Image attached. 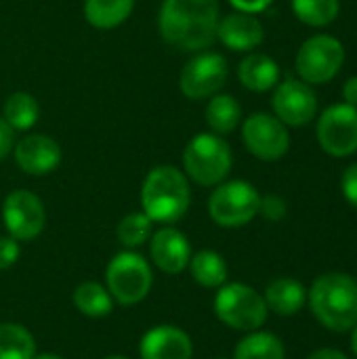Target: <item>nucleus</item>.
Returning a JSON list of instances; mask_svg holds the SVG:
<instances>
[{
	"label": "nucleus",
	"mask_w": 357,
	"mask_h": 359,
	"mask_svg": "<svg viewBox=\"0 0 357 359\" xmlns=\"http://www.w3.org/2000/svg\"><path fill=\"white\" fill-rule=\"evenodd\" d=\"M339 0H292V11L295 15L314 27L328 25L337 19L339 15Z\"/></svg>",
	"instance_id": "obj_27"
},
{
	"label": "nucleus",
	"mask_w": 357,
	"mask_h": 359,
	"mask_svg": "<svg viewBox=\"0 0 357 359\" xmlns=\"http://www.w3.org/2000/svg\"><path fill=\"white\" fill-rule=\"evenodd\" d=\"M36 341L19 324H0V359H34Z\"/></svg>",
	"instance_id": "obj_25"
},
{
	"label": "nucleus",
	"mask_w": 357,
	"mask_h": 359,
	"mask_svg": "<svg viewBox=\"0 0 357 359\" xmlns=\"http://www.w3.org/2000/svg\"><path fill=\"white\" fill-rule=\"evenodd\" d=\"M107 290L112 299L120 305H137L141 303L154 284L149 263L137 252H120L116 255L105 271Z\"/></svg>",
	"instance_id": "obj_5"
},
{
	"label": "nucleus",
	"mask_w": 357,
	"mask_h": 359,
	"mask_svg": "<svg viewBox=\"0 0 357 359\" xmlns=\"http://www.w3.org/2000/svg\"><path fill=\"white\" fill-rule=\"evenodd\" d=\"M187 177L175 166H158L149 170L141 187L143 212L154 223H175L189 208Z\"/></svg>",
	"instance_id": "obj_2"
},
{
	"label": "nucleus",
	"mask_w": 357,
	"mask_h": 359,
	"mask_svg": "<svg viewBox=\"0 0 357 359\" xmlns=\"http://www.w3.org/2000/svg\"><path fill=\"white\" fill-rule=\"evenodd\" d=\"M162 38L179 50H202L217 40V0H164L158 17Z\"/></svg>",
	"instance_id": "obj_1"
},
{
	"label": "nucleus",
	"mask_w": 357,
	"mask_h": 359,
	"mask_svg": "<svg viewBox=\"0 0 357 359\" xmlns=\"http://www.w3.org/2000/svg\"><path fill=\"white\" fill-rule=\"evenodd\" d=\"M231 147L225 139L213 133L196 135L183 149L185 175L204 187L219 185L231 170Z\"/></svg>",
	"instance_id": "obj_4"
},
{
	"label": "nucleus",
	"mask_w": 357,
	"mask_h": 359,
	"mask_svg": "<svg viewBox=\"0 0 357 359\" xmlns=\"http://www.w3.org/2000/svg\"><path fill=\"white\" fill-rule=\"evenodd\" d=\"M151 261L164 273H181L191 261L189 240L175 227H162L151 236Z\"/></svg>",
	"instance_id": "obj_15"
},
{
	"label": "nucleus",
	"mask_w": 357,
	"mask_h": 359,
	"mask_svg": "<svg viewBox=\"0 0 357 359\" xmlns=\"http://www.w3.org/2000/svg\"><path fill=\"white\" fill-rule=\"evenodd\" d=\"M238 78L248 90L265 93L278 84L280 67L271 57H267L263 53H252L242 59V63L238 67Z\"/></svg>",
	"instance_id": "obj_18"
},
{
	"label": "nucleus",
	"mask_w": 357,
	"mask_h": 359,
	"mask_svg": "<svg viewBox=\"0 0 357 359\" xmlns=\"http://www.w3.org/2000/svg\"><path fill=\"white\" fill-rule=\"evenodd\" d=\"M135 8V0H84V17L93 27L114 29L124 23Z\"/></svg>",
	"instance_id": "obj_19"
},
{
	"label": "nucleus",
	"mask_w": 357,
	"mask_h": 359,
	"mask_svg": "<svg viewBox=\"0 0 357 359\" xmlns=\"http://www.w3.org/2000/svg\"><path fill=\"white\" fill-rule=\"evenodd\" d=\"M343 99H345L347 105L357 107V76L349 78V80L345 82V86H343Z\"/></svg>",
	"instance_id": "obj_34"
},
{
	"label": "nucleus",
	"mask_w": 357,
	"mask_h": 359,
	"mask_svg": "<svg viewBox=\"0 0 357 359\" xmlns=\"http://www.w3.org/2000/svg\"><path fill=\"white\" fill-rule=\"evenodd\" d=\"M271 105L280 122L290 126H305L316 118L318 97L307 82L288 78L276 88Z\"/></svg>",
	"instance_id": "obj_13"
},
{
	"label": "nucleus",
	"mask_w": 357,
	"mask_h": 359,
	"mask_svg": "<svg viewBox=\"0 0 357 359\" xmlns=\"http://www.w3.org/2000/svg\"><path fill=\"white\" fill-rule=\"evenodd\" d=\"M227 80V61L217 53H200L189 59L179 76L181 93L187 99L200 101L221 90Z\"/></svg>",
	"instance_id": "obj_10"
},
{
	"label": "nucleus",
	"mask_w": 357,
	"mask_h": 359,
	"mask_svg": "<svg viewBox=\"0 0 357 359\" xmlns=\"http://www.w3.org/2000/svg\"><path fill=\"white\" fill-rule=\"evenodd\" d=\"M242 120V107L231 95H213L206 105V122L215 135H229Z\"/></svg>",
	"instance_id": "obj_21"
},
{
	"label": "nucleus",
	"mask_w": 357,
	"mask_h": 359,
	"mask_svg": "<svg viewBox=\"0 0 357 359\" xmlns=\"http://www.w3.org/2000/svg\"><path fill=\"white\" fill-rule=\"evenodd\" d=\"M234 8H238V13H248V15H257L263 13L274 0H229Z\"/></svg>",
	"instance_id": "obj_33"
},
{
	"label": "nucleus",
	"mask_w": 357,
	"mask_h": 359,
	"mask_svg": "<svg viewBox=\"0 0 357 359\" xmlns=\"http://www.w3.org/2000/svg\"><path fill=\"white\" fill-rule=\"evenodd\" d=\"M307 359H347V355H343L337 349H320V351L311 353Z\"/></svg>",
	"instance_id": "obj_35"
},
{
	"label": "nucleus",
	"mask_w": 357,
	"mask_h": 359,
	"mask_svg": "<svg viewBox=\"0 0 357 359\" xmlns=\"http://www.w3.org/2000/svg\"><path fill=\"white\" fill-rule=\"evenodd\" d=\"M341 187H343V196L345 200L357 208V164H351L341 179Z\"/></svg>",
	"instance_id": "obj_31"
},
{
	"label": "nucleus",
	"mask_w": 357,
	"mask_h": 359,
	"mask_svg": "<svg viewBox=\"0 0 357 359\" xmlns=\"http://www.w3.org/2000/svg\"><path fill=\"white\" fill-rule=\"evenodd\" d=\"M21 250H19V244L15 238H0V271L2 269H8L17 263Z\"/></svg>",
	"instance_id": "obj_30"
},
{
	"label": "nucleus",
	"mask_w": 357,
	"mask_h": 359,
	"mask_svg": "<svg viewBox=\"0 0 357 359\" xmlns=\"http://www.w3.org/2000/svg\"><path fill=\"white\" fill-rule=\"evenodd\" d=\"M13 147H15V130L0 116V162L13 151Z\"/></svg>",
	"instance_id": "obj_32"
},
{
	"label": "nucleus",
	"mask_w": 357,
	"mask_h": 359,
	"mask_svg": "<svg viewBox=\"0 0 357 359\" xmlns=\"http://www.w3.org/2000/svg\"><path fill=\"white\" fill-rule=\"evenodd\" d=\"M343 61L345 48L337 38L314 36L297 53V72L307 84H324L341 72Z\"/></svg>",
	"instance_id": "obj_8"
},
{
	"label": "nucleus",
	"mask_w": 357,
	"mask_h": 359,
	"mask_svg": "<svg viewBox=\"0 0 357 359\" xmlns=\"http://www.w3.org/2000/svg\"><path fill=\"white\" fill-rule=\"evenodd\" d=\"M263 36L261 21L248 13H231L217 25V38L231 50H252L263 42Z\"/></svg>",
	"instance_id": "obj_17"
},
{
	"label": "nucleus",
	"mask_w": 357,
	"mask_h": 359,
	"mask_svg": "<svg viewBox=\"0 0 357 359\" xmlns=\"http://www.w3.org/2000/svg\"><path fill=\"white\" fill-rule=\"evenodd\" d=\"M259 212H263V217L269 221H280L286 217V202L280 196H265L261 198Z\"/></svg>",
	"instance_id": "obj_29"
},
{
	"label": "nucleus",
	"mask_w": 357,
	"mask_h": 359,
	"mask_svg": "<svg viewBox=\"0 0 357 359\" xmlns=\"http://www.w3.org/2000/svg\"><path fill=\"white\" fill-rule=\"evenodd\" d=\"M309 301L316 318L335 332L351 330L357 324V282L345 273L318 278Z\"/></svg>",
	"instance_id": "obj_3"
},
{
	"label": "nucleus",
	"mask_w": 357,
	"mask_h": 359,
	"mask_svg": "<svg viewBox=\"0 0 357 359\" xmlns=\"http://www.w3.org/2000/svg\"><path fill=\"white\" fill-rule=\"evenodd\" d=\"M74 303L88 318H105L114 309V299L107 288L97 282H82L74 292Z\"/></svg>",
	"instance_id": "obj_23"
},
{
	"label": "nucleus",
	"mask_w": 357,
	"mask_h": 359,
	"mask_svg": "<svg viewBox=\"0 0 357 359\" xmlns=\"http://www.w3.org/2000/svg\"><path fill=\"white\" fill-rule=\"evenodd\" d=\"M40 116L38 101L29 93H13L2 107V118L13 130H29Z\"/></svg>",
	"instance_id": "obj_22"
},
{
	"label": "nucleus",
	"mask_w": 357,
	"mask_h": 359,
	"mask_svg": "<svg viewBox=\"0 0 357 359\" xmlns=\"http://www.w3.org/2000/svg\"><path fill=\"white\" fill-rule=\"evenodd\" d=\"M259 206L261 196L246 181L221 183L208 200V212L221 227H242L250 223L259 215Z\"/></svg>",
	"instance_id": "obj_7"
},
{
	"label": "nucleus",
	"mask_w": 357,
	"mask_h": 359,
	"mask_svg": "<svg viewBox=\"0 0 357 359\" xmlns=\"http://www.w3.org/2000/svg\"><path fill=\"white\" fill-rule=\"evenodd\" d=\"M242 139L252 156L267 162L280 160L290 147V137L284 122L269 114H252L246 118L242 126Z\"/></svg>",
	"instance_id": "obj_12"
},
{
	"label": "nucleus",
	"mask_w": 357,
	"mask_h": 359,
	"mask_svg": "<svg viewBox=\"0 0 357 359\" xmlns=\"http://www.w3.org/2000/svg\"><path fill=\"white\" fill-rule=\"evenodd\" d=\"M217 318L236 330H257L267 320L265 299L246 284H227L215 297Z\"/></svg>",
	"instance_id": "obj_6"
},
{
	"label": "nucleus",
	"mask_w": 357,
	"mask_h": 359,
	"mask_svg": "<svg viewBox=\"0 0 357 359\" xmlns=\"http://www.w3.org/2000/svg\"><path fill=\"white\" fill-rule=\"evenodd\" d=\"M194 280L204 288H219L227 280V265L215 250H202L189 261Z\"/></svg>",
	"instance_id": "obj_24"
},
{
	"label": "nucleus",
	"mask_w": 357,
	"mask_h": 359,
	"mask_svg": "<svg viewBox=\"0 0 357 359\" xmlns=\"http://www.w3.org/2000/svg\"><path fill=\"white\" fill-rule=\"evenodd\" d=\"M141 359H191V339L175 326H156L141 339Z\"/></svg>",
	"instance_id": "obj_16"
},
{
	"label": "nucleus",
	"mask_w": 357,
	"mask_h": 359,
	"mask_svg": "<svg viewBox=\"0 0 357 359\" xmlns=\"http://www.w3.org/2000/svg\"><path fill=\"white\" fill-rule=\"evenodd\" d=\"M318 141L322 149L335 158L357 151V107L339 103L328 107L318 122Z\"/></svg>",
	"instance_id": "obj_9"
},
{
	"label": "nucleus",
	"mask_w": 357,
	"mask_h": 359,
	"mask_svg": "<svg viewBox=\"0 0 357 359\" xmlns=\"http://www.w3.org/2000/svg\"><path fill=\"white\" fill-rule=\"evenodd\" d=\"M351 347H353V351H356L357 355V324L353 326V337H351Z\"/></svg>",
	"instance_id": "obj_36"
},
{
	"label": "nucleus",
	"mask_w": 357,
	"mask_h": 359,
	"mask_svg": "<svg viewBox=\"0 0 357 359\" xmlns=\"http://www.w3.org/2000/svg\"><path fill=\"white\" fill-rule=\"evenodd\" d=\"M105 359H128V358H122V355H109V358Z\"/></svg>",
	"instance_id": "obj_38"
},
{
	"label": "nucleus",
	"mask_w": 357,
	"mask_h": 359,
	"mask_svg": "<svg viewBox=\"0 0 357 359\" xmlns=\"http://www.w3.org/2000/svg\"><path fill=\"white\" fill-rule=\"evenodd\" d=\"M151 223L145 212H130L118 225V240L126 248H137L151 238Z\"/></svg>",
	"instance_id": "obj_28"
},
{
	"label": "nucleus",
	"mask_w": 357,
	"mask_h": 359,
	"mask_svg": "<svg viewBox=\"0 0 357 359\" xmlns=\"http://www.w3.org/2000/svg\"><path fill=\"white\" fill-rule=\"evenodd\" d=\"M34 359H61L59 355H53V353H42V355H34Z\"/></svg>",
	"instance_id": "obj_37"
},
{
	"label": "nucleus",
	"mask_w": 357,
	"mask_h": 359,
	"mask_svg": "<svg viewBox=\"0 0 357 359\" xmlns=\"http://www.w3.org/2000/svg\"><path fill=\"white\" fill-rule=\"evenodd\" d=\"M2 221L11 238L17 242H27L40 236L44 229L46 212L40 198L27 189L11 191L2 204Z\"/></svg>",
	"instance_id": "obj_11"
},
{
	"label": "nucleus",
	"mask_w": 357,
	"mask_h": 359,
	"mask_svg": "<svg viewBox=\"0 0 357 359\" xmlns=\"http://www.w3.org/2000/svg\"><path fill=\"white\" fill-rule=\"evenodd\" d=\"M217 359H225V358H217Z\"/></svg>",
	"instance_id": "obj_39"
},
{
	"label": "nucleus",
	"mask_w": 357,
	"mask_h": 359,
	"mask_svg": "<svg viewBox=\"0 0 357 359\" xmlns=\"http://www.w3.org/2000/svg\"><path fill=\"white\" fill-rule=\"evenodd\" d=\"M17 166L34 177L53 172L61 162V147L46 135H27L15 147Z\"/></svg>",
	"instance_id": "obj_14"
},
{
	"label": "nucleus",
	"mask_w": 357,
	"mask_h": 359,
	"mask_svg": "<svg viewBox=\"0 0 357 359\" xmlns=\"http://www.w3.org/2000/svg\"><path fill=\"white\" fill-rule=\"evenodd\" d=\"M303 303H305V290L297 280L280 278L271 282L265 290V305L278 316H295L297 311H301Z\"/></svg>",
	"instance_id": "obj_20"
},
{
	"label": "nucleus",
	"mask_w": 357,
	"mask_h": 359,
	"mask_svg": "<svg viewBox=\"0 0 357 359\" xmlns=\"http://www.w3.org/2000/svg\"><path fill=\"white\" fill-rule=\"evenodd\" d=\"M234 359H284V345L269 332H252L240 341Z\"/></svg>",
	"instance_id": "obj_26"
}]
</instances>
